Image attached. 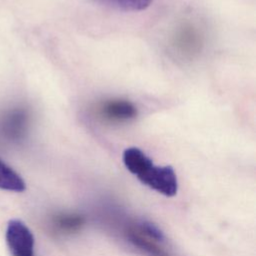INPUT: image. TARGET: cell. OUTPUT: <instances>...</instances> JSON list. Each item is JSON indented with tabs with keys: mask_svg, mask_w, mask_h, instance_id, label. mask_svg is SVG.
<instances>
[{
	"mask_svg": "<svg viewBox=\"0 0 256 256\" xmlns=\"http://www.w3.org/2000/svg\"><path fill=\"white\" fill-rule=\"evenodd\" d=\"M84 223V218L80 215L61 214L57 215L54 220V226L61 232H73L78 230Z\"/></svg>",
	"mask_w": 256,
	"mask_h": 256,
	"instance_id": "obj_8",
	"label": "cell"
},
{
	"mask_svg": "<svg viewBox=\"0 0 256 256\" xmlns=\"http://www.w3.org/2000/svg\"><path fill=\"white\" fill-rule=\"evenodd\" d=\"M126 235L128 240L135 247L149 256H171V254L162 246L163 243L149 238L135 225L129 227V229L126 231Z\"/></svg>",
	"mask_w": 256,
	"mask_h": 256,
	"instance_id": "obj_4",
	"label": "cell"
},
{
	"mask_svg": "<svg viewBox=\"0 0 256 256\" xmlns=\"http://www.w3.org/2000/svg\"><path fill=\"white\" fill-rule=\"evenodd\" d=\"M28 115L24 110H13L0 121V130L8 138H19L27 128Z\"/></svg>",
	"mask_w": 256,
	"mask_h": 256,
	"instance_id": "obj_5",
	"label": "cell"
},
{
	"mask_svg": "<svg viewBox=\"0 0 256 256\" xmlns=\"http://www.w3.org/2000/svg\"><path fill=\"white\" fill-rule=\"evenodd\" d=\"M99 113L109 121L123 122L135 118L137 116V109L128 100L111 99L100 105Z\"/></svg>",
	"mask_w": 256,
	"mask_h": 256,
	"instance_id": "obj_3",
	"label": "cell"
},
{
	"mask_svg": "<svg viewBox=\"0 0 256 256\" xmlns=\"http://www.w3.org/2000/svg\"><path fill=\"white\" fill-rule=\"evenodd\" d=\"M125 167L143 184L168 197L178 190L177 176L171 166H157L139 148L129 147L122 155Z\"/></svg>",
	"mask_w": 256,
	"mask_h": 256,
	"instance_id": "obj_1",
	"label": "cell"
},
{
	"mask_svg": "<svg viewBox=\"0 0 256 256\" xmlns=\"http://www.w3.org/2000/svg\"><path fill=\"white\" fill-rule=\"evenodd\" d=\"M0 189L22 192L26 189V185L22 177L14 171L10 166L0 159Z\"/></svg>",
	"mask_w": 256,
	"mask_h": 256,
	"instance_id": "obj_6",
	"label": "cell"
},
{
	"mask_svg": "<svg viewBox=\"0 0 256 256\" xmlns=\"http://www.w3.org/2000/svg\"><path fill=\"white\" fill-rule=\"evenodd\" d=\"M5 237L11 256H35L33 233L23 221L10 220L6 227Z\"/></svg>",
	"mask_w": 256,
	"mask_h": 256,
	"instance_id": "obj_2",
	"label": "cell"
},
{
	"mask_svg": "<svg viewBox=\"0 0 256 256\" xmlns=\"http://www.w3.org/2000/svg\"><path fill=\"white\" fill-rule=\"evenodd\" d=\"M104 6L122 11H141L146 9L153 0H94Z\"/></svg>",
	"mask_w": 256,
	"mask_h": 256,
	"instance_id": "obj_7",
	"label": "cell"
}]
</instances>
